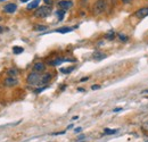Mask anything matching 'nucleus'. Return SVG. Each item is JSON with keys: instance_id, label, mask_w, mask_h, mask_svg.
I'll use <instances>...</instances> for the list:
<instances>
[{"instance_id": "nucleus-1", "label": "nucleus", "mask_w": 148, "mask_h": 142, "mask_svg": "<svg viewBox=\"0 0 148 142\" xmlns=\"http://www.w3.org/2000/svg\"><path fill=\"white\" fill-rule=\"evenodd\" d=\"M50 80H51V74H49V73L41 74V73H38V72H32L26 77L27 84L33 85V87L46 85L50 82Z\"/></svg>"}, {"instance_id": "nucleus-2", "label": "nucleus", "mask_w": 148, "mask_h": 142, "mask_svg": "<svg viewBox=\"0 0 148 142\" xmlns=\"http://www.w3.org/2000/svg\"><path fill=\"white\" fill-rule=\"evenodd\" d=\"M50 13H51L50 7H48V6H41V7L37 8V10L34 11V15L37 17H39V18H46V17H48L50 15Z\"/></svg>"}, {"instance_id": "nucleus-3", "label": "nucleus", "mask_w": 148, "mask_h": 142, "mask_svg": "<svg viewBox=\"0 0 148 142\" xmlns=\"http://www.w3.org/2000/svg\"><path fill=\"white\" fill-rule=\"evenodd\" d=\"M106 9V0H97L93 3V11L96 14H101Z\"/></svg>"}, {"instance_id": "nucleus-4", "label": "nucleus", "mask_w": 148, "mask_h": 142, "mask_svg": "<svg viewBox=\"0 0 148 142\" xmlns=\"http://www.w3.org/2000/svg\"><path fill=\"white\" fill-rule=\"evenodd\" d=\"M135 16H136L137 18H145V17H147L148 16V7L138 9V10L135 13Z\"/></svg>"}, {"instance_id": "nucleus-5", "label": "nucleus", "mask_w": 148, "mask_h": 142, "mask_svg": "<svg viewBox=\"0 0 148 142\" xmlns=\"http://www.w3.org/2000/svg\"><path fill=\"white\" fill-rule=\"evenodd\" d=\"M58 6H59L62 9L66 10V9H70V8L73 6V2H72L71 0H62V1L58 2Z\"/></svg>"}, {"instance_id": "nucleus-6", "label": "nucleus", "mask_w": 148, "mask_h": 142, "mask_svg": "<svg viewBox=\"0 0 148 142\" xmlns=\"http://www.w3.org/2000/svg\"><path fill=\"white\" fill-rule=\"evenodd\" d=\"M17 9V6L15 3H7L5 7H3V11L7 13V14H13L15 13Z\"/></svg>"}, {"instance_id": "nucleus-7", "label": "nucleus", "mask_w": 148, "mask_h": 142, "mask_svg": "<svg viewBox=\"0 0 148 142\" xmlns=\"http://www.w3.org/2000/svg\"><path fill=\"white\" fill-rule=\"evenodd\" d=\"M17 83H18V81H17L14 76H9V77H7V79L5 80V85H6V87H9V88L17 85Z\"/></svg>"}, {"instance_id": "nucleus-8", "label": "nucleus", "mask_w": 148, "mask_h": 142, "mask_svg": "<svg viewBox=\"0 0 148 142\" xmlns=\"http://www.w3.org/2000/svg\"><path fill=\"white\" fill-rule=\"evenodd\" d=\"M45 69H46V65H45L43 63H35V64L33 65V71H34V72L42 73Z\"/></svg>"}, {"instance_id": "nucleus-9", "label": "nucleus", "mask_w": 148, "mask_h": 142, "mask_svg": "<svg viewBox=\"0 0 148 142\" xmlns=\"http://www.w3.org/2000/svg\"><path fill=\"white\" fill-rule=\"evenodd\" d=\"M64 61H70V59H63V58H58V59H55V60L50 61V63H49V65L56 66V65H59V64H62V63H64Z\"/></svg>"}, {"instance_id": "nucleus-10", "label": "nucleus", "mask_w": 148, "mask_h": 142, "mask_svg": "<svg viewBox=\"0 0 148 142\" xmlns=\"http://www.w3.org/2000/svg\"><path fill=\"white\" fill-rule=\"evenodd\" d=\"M76 27L77 26H74V27H62V28L56 30V32H58V33H69V32L73 31L74 28H76Z\"/></svg>"}, {"instance_id": "nucleus-11", "label": "nucleus", "mask_w": 148, "mask_h": 142, "mask_svg": "<svg viewBox=\"0 0 148 142\" xmlns=\"http://www.w3.org/2000/svg\"><path fill=\"white\" fill-rule=\"evenodd\" d=\"M39 3H40V0H34V1H32V2H30V3L27 5V9H29V10H31V9L38 8Z\"/></svg>"}, {"instance_id": "nucleus-12", "label": "nucleus", "mask_w": 148, "mask_h": 142, "mask_svg": "<svg viewBox=\"0 0 148 142\" xmlns=\"http://www.w3.org/2000/svg\"><path fill=\"white\" fill-rule=\"evenodd\" d=\"M105 57H106V55H105V53H103V52H95V53H93V58H95V59H97V60L104 59Z\"/></svg>"}, {"instance_id": "nucleus-13", "label": "nucleus", "mask_w": 148, "mask_h": 142, "mask_svg": "<svg viewBox=\"0 0 148 142\" xmlns=\"http://www.w3.org/2000/svg\"><path fill=\"white\" fill-rule=\"evenodd\" d=\"M24 51V49L22 48V47H14L13 48V52L15 53V55H19V53H22Z\"/></svg>"}, {"instance_id": "nucleus-14", "label": "nucleus", "mask_w": 148, "mask_h": 142, "mask_svg": "<svg viewBox=\"0 0 148 142\" xmlns=\"http://www.w3.org/2000/svg\"><path fill=\"white\" fill-rule=\"evenodd\" d=\"M64 15H65V10L64 9H61L57 11V16H58V20H63L64 18Z\"/></svg>"}, {"instance_id": "nucleus-15", "label": "nucleus", "mask_w": 148, "mask_h": 142, "mask_svg": "<svg viewBox=\"0 0 148 142\" xmlns=\"http://www.w3.org/2000/svg\"><path fill=\"white\" fill-rule=\"evenodd\" d=\"M73 69H74V66H72V67H69V68H61V72L64 73V74H70Z\"/></svg>"}, {"instance_id": "nucleus-16", "label": "nucleus", "mask_w": 148, "mask_h": 142, "mask_svg": "<svg viewBox=\"0 0 148 142\" xmlns=\"http://www.w3.org/2000/svg\"><path fill=\"white\" fill-rule=\"evenodd\" d=\"M117 38H119V40H120V41H122V42H124V41H128V39H129V38H128L125 34H122V33H120V34L117 35Z\"/></svg>"}, {"instance_id": "nucleus-17", "label": "nucleus", "mask_w": 148, "mask_h": 142, "mask_svg": "<svg viewBox=\"0 0 148 142\" xmlns=\"http://www.w3.org/2000/svg\"><path fill=\"white\" fill-rule=\"evenodd\" d=\"M106 39H107V40H113V39H115V33H114L113 31H111L109 33L106 34Z\"/></svg>"}, {"instance_id": "nucleus-18", "label": "nucleus", "mask_w": 148, "mask_h": 142, "mask_svg": "<svg viewBox=\"0 0 148 142\" xmlns=\"http://www.w3.org/2000/svg\"><path fill=\"white\" fill-rule=\"evenodd\" d=\"M34 30L35 31H45V30H47V26H45V25H37L34 27Z\"/></svg>"}, {"instance_id": "nucleus-19", "label": "nucleus", "mask_w": 148, "mask_h": 142, "mask_svg": "<svg viewBox=\"0 0 148 142\" xmlns=\"http://www.w3.org/2000/svg\"><path fill=\"white\" fill-rule=\"evenodd\" d=\"M117 132V130H109V129H105L104 133L105 134H115Z\"/></svg>"}, {"instance_id": "nucleus-20", "label": "nucleus", "mask_w": 148, "mask_h": 142, "mask_svg": "<svg viewBox=\"0 0 148 142\" xmlns=\"http://www.w3.org/2000/svg\"><path fill=\"white\" fill-rule=\"evenodd\" d=\"M8 74H9V76H14L15 77L17 75V71L16 69H9L8 71Z\"/></svg>"}, {"instance_id": "nucleus-21", "label": "nucleus", "mask_w": 148, "mask_h": 142, "mask_svg": "<svg viewBox=\"0 0 148 142\" xmlns=\"http://www.w3.org/2000/svg\"><path fill=\"white\" fill-rule=\"evenodd\" d=\"M46 88H47L46 85H45V87H42V88H39V89H37V90H35V92H37V93H40V92H41V91H43Z\"/></svg>"}, {"instance_id": "nucleus-22", "label": "nucleus", "mask_w": 148, "mask_h": 142, "mask_svg": "<svg viewBox=\"0 0 148 142\" xmlns=\"http://www.w3.org/2000/svg\"><path fill=\"white\" fill-rule=\"evenodd\" d=\"M99 88H100V85H97V84H95V85H92V87H91V89H92V90H97V89H99Z\"/></svg>"}, {"instance_id": "nucleus-23", "label": "nucleus", "mask_w": 148, "mask_h": 142, "mask_svg": "<svg viewBox=\"0 0 148 142\" xmlns=\"http://www.w3.org/2000/svg\"><path fill=\"white\" fill-rule=\"evenodd\" d=\"M121 110H122V108H121V107H117V108H114V109H113V112H114V113H117V112H121Z\"/></svg>"}, {"instance_id": "nucleus-24", "label": "nucleus", "mask_w": 148, "mask_h": 142, "mask_svg": "<svg viewBox=\"0 0 148 142\" xmlns=\"http://www.w3.org/2000/svg\"><path fill=\"white\" fill-rule=\"evenodd\" d=\"M88 79H89V77H82V79L80 80V82H84V81H87Z\"/></svg>"}, {"instance_id": "nucleus-25", "label": "nucleus", "mask_w": 148, "mask_h": 142, "mask_svg": "<svg viewBox=\"0 0 148 142\" xmlns=\"http://www.w3.org/2000/svg\"><path fill=\"white\" fill-rule=\"evenodd\" d=\"M45 2H46L47 5H50V3H53V1H51V0H45Z\"/></svg>"}, {"instance_id": "nucleus-26", "label": "nucleus", "mask_w": 148, "mask_h": 142, "mask_svg": "<svg viewBox=\"0 0 148 142\" xmlns=\"http://www.w3.org/2000/svg\"><path fill=\"white\" fill-rule=\"evenodd\" d=\"M81 131H82V129H81V127H79V129H75V132H76V133H79V132H81Z\"/></svg>"}, {"instance_id": "nucleus-27", "label": "nucleus", "mask_w": 148, "mask_h": 142, "mask_svg": "<svg viewBox=\"0 0 148 142\" xmlns=\"http://www.w3.org/2000/svg\"><path fill=\"white\" fill-rule=\"evenodd\" d=\"M84 138H85V137H84V135H80V137H79V140H83V139H84Z\"/></svg>"}, {"instance_id": "nucleus-28", "label": "nucleus", "mask_w": 148, "mask_h": 142, "mask_svg": "<svg viewBox=\"0 0 148 142\" xmlns=\"http://www.w3.org/2000/svg\"><path fill=\"white\" fill-rule=\"evenodd\" d=\"M124 3H129V2H131V0H122Z\"/></svg>"}, {"instance_id": "nucleus-29", "label": "nucleus", "mask_w": 148, "mask_h": 142, "mask_svg": "<svg viewBox=\"0 0 148 142\" xmlns=\"http://www.w3.org/2000/svg\"><path fill=\"white\" fill-rule=\"evenodd\" d=\"M77 91H80V92H84V90H83L82 88H79V89H77Z\"/></svg>"}, {"instance_id": "nucleus-30", "label": "nucleus", "mask_w": 148, "mask_h": 142, "mask_svg": "<svg viewBox=\"0 0 148 142\" xmlns=\"http://www.w3.org/2000/svg\"><path fill=\"white\" fill-rule=\"evenodd\" d=\"M77 118H79V117H77V116H74L73 118H72V120H73V121H76V120H77Z\"/></svg>"}, {"instance_id": "nucleus-31", "label": "nucleus", "mask_w": 148, "mask_h": 142, "mask_svg": "<svg viewBox=\"0 0 148 142\" xmlns=\"http://www.w3.org/2000/svg\"><path fill=\"white\" fill-rule=\"evenodd\" d=\"M2 31H3V27H1V26H0V33H1Z\"/></svg>"}, {"instance_id": "nucleus-32", "label": "nucleus", "mask_w": 148, "mask_h": 142, "mask_svg": "<svg viewBox=\"0 0 148 142\" xmlns=\"http://www.w3.org/2000/svg\"><path fill=\"white\" fill-rule=\"evenodd\" d=\"M21 1H22V2H27L29 0H21Z\"/></svg>"}, {"instance_id": "nucleus-33", "label": "nucleus", "mask_w": 148, "mask_h": 142, "mask_svg": "<svg viewBox=\"0 0 148 142\" xmlns=\"http://www.w3.org/2000/svg\"><path fill=\"white\" fill-rule=\"evenodd\" d=\"M1 1H3V0H0V2H1Z\"/></svg>"}, {"instance_id": "nucleus-34", "label": "nucleus", "mask_w": 148, "mask_h": 142, "mask_svg": "<svg viewBox=\"0 0 148 142\" xmlns=\"http://www.w3.org/2000/svg\"><path fill=\"white\" fill-rule=\"evenodd\" d=\"M147 142H148V141H147Z\"/></svg>"}]
</instances>
